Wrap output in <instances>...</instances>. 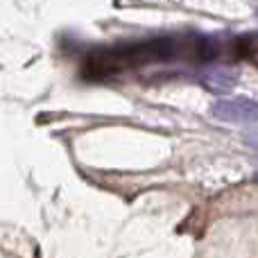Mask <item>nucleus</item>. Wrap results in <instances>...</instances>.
<instances>
[{"mask_svg": "<svg viewBox=\"0 0 258 258\" xmlns=\"http://www.w3.org/2000/svg\"><path fill=\"white\" fill-rule=\"evenodd\" d=\"M186 45L181 41H177L174 36H154V39L145 41H132V43H122L95 54L89 63V71L100 73V75H111V73L127 66H143V63L172 59Z\"/></svg>", "mask_w": 258, "mask_h": 258, "instance_id": "obj_1", "label": "nucleus"}, {"mask_svg": "<svg viewBox=\"0 0 258 258\" xmlns=\"http://www.w3.org/2000/svg\"><path fill=\"white\" fill-rule=\"evenodd\" d=\"M213 116L224 122H258V104L249 100H218Z\"/></svg>", "mask_w": 258, "mask_h": 258, "instance_id": "obj_2", "label": "nucleus"}, {"mask_svg": "<svg viewBox=\"0 0 258 258\" xmlns=\"http://www.w3.org/2000/svg\"><path fill=\"white\" fill-rule=\"evenodd\" d=\"M202 84L213 93H227L238 84V75L227 68H213V71H206L202 75Z\"/></svg>", "mask_w": 258, "mask_h": 258, "instance_id": "obj_3", "label": "nucleus"}, {"mask_svg": "<svg viewBox=\"0 0 258 258\" xmlns=\"http://www.w3.org/2000/svg\"><path fill=\"white\" fill-rule=\"evenodd\" d=\"M192 54L202 61H211L220 54V43L213 36H195L192 39Z\"/></svg>", "mask_w": 258, "mask_h": 258, "instance_id": "obj_4", "label": "nucleus"}, {"mask_svg": "<svg viewBox=\"0 0 258 258\" xmlns=\"http://www.w3.org/2000/svg\"><path fill=\"white\" fill-rule=\"evenodd\" d=\"M251 147H256V150H258V138H254V141H251Z\"/></svg>", "mask_w": 258, "mask_h": 258, "instance_id": "obj_5", "label": "nucleus"}, {"mask_svg": "<svg viewBox=\"0 0 258 258\" xmlns=\"http://www.w3.org/2000/svg\"><path fill=\"white\" fill-rule=\"evenodd\" d=\"M251 181H256V183H258V172L254 174V177H251Z\"/></svg>", "mask_w": 258, "mask_h": 258, "instance_id": "obj_6", "label": "nucleus"}, {"mask_svg": "<svg viewBox=\"0 0 258 258\" xmlns=\"http://www.w3.org/2000/svg\"><path fill=\"white\" fill-rule=\"evenodd\" d=\"M256 14H258V7H256Z\"/></svg>", "mask_w": 258, "mask_h": 258, "instance_id": "obj_7", "label": "nucleus"}]
</instances>
